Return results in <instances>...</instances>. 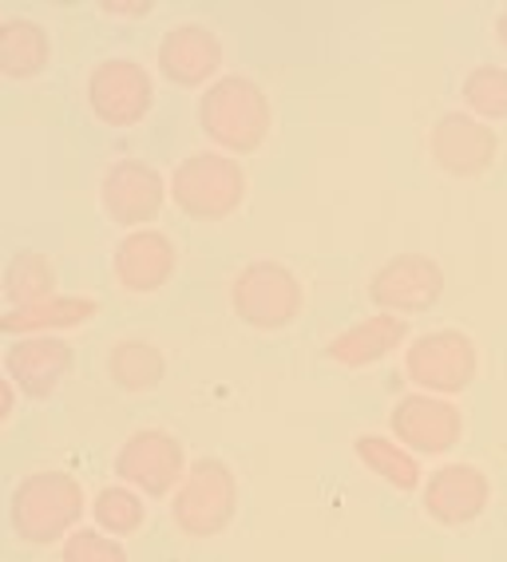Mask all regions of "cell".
<instances>
[{
	"label": "cell",
	"instance_id": "cell-14",
	"mask_svg": "<svg viewBox=\"0 0 507 562\" xmlns=\"http://www.w3.org/2000/svg\"><path fill=\"white\" fill-rule=\"evenodd\" d=\"M492 503V480L476 463H440L420 487V507L437 527H472Z\"/></svg>",
	"mask_w": 507,
	"mask_h": 562
},
{
	"label": "cell",
	"instance_id": "cell-23",
	"mask_svg": "<svg viewBox=\"0 0 507 562\" xmlns=\"http://www.w3.org/2000/svg\"><path fill=\"white\" fill-rule=\"evenodd\" d=\"M92 522L115 539H132L147 522V499L127 483H108L92 499Z\"/></svg>",
	"mask_w": 507,
	"mask_h": 562
},
{
	"label": "cell",
	"instance_id": "cell-4",
	"mask_svg": "<svg viewBox=\"0 0 507 562\" xmlns=\"http://www.w3.org/2000/svg\"><path fill=\"white\" fill-rule=\"evenodd\" d=\"M246 167L223 151H194L171 171V202L194 222H226L243 211Z\"/></svg>",
	"mask_w": 507,
	"mask_h": 562
},
{
	"label": "cell",
	"instance_id": "cell-5",
	"mask_svg": "<svg viewBox=\"0 0 507 562\" xmlns=\"http://www.w3.org/2000/svg\"><path fill=\"white\" fill-rule=\"evenodd\" d=\"M238 515V475L218 456L191 460V472L171 495V519L187 539H214Z\"/></svg>",
	"mask_w": 507,
	"mask_h": 562
},
{
	"label": "cell",
	"instance_id": "cell-13",
	"mask_svg": "<svg viewBox=\"0 0 507 562\" xmlns=\"http://www.w3.org/2000/svg\"><path fill=\"white\" fill-rule=\"evenodd\" d=\"M223 36L199 21L171 24V29L159 36V52H155V64H159V76L174 88H211L214 80H223Z\"/></svg>",
	"mask_w": 507,
	"mask_h": 562
},
{
	"label": "cell",
	"instance_id": "cell-16",
	"mask_svg": "<svg viewBox=\"0 0 507 562\" xmlns=\"http://www.w3.org/2000/svg\"><path fill=\"white\" fill-rule=\"evenodd\" d=\"M174 270H179V250L162 231L147 226V231L123 234V241L112 254V273L127 293H159L162 285H171Z\"/></svg>",
	"mask_w": 507,
	"mask_h": 562
},
{
	"label": "cell",
	"instance_id": "cell-18",
	"mask_svg": "<svg viewBox=\"0 0 507 562\" xmlns=\"http://www.w3.org/2000/svg\"><path fill=\"white\" fill-rule=\"evenodd\" d=\"M92 317H100V302L83 293H56L52 302L32 305V310H9L0 317V333L21 341V337H56V333L80 329Z\"/></svg>",
	"mask_w": 507,
	"mask_h": 562
},
{
	"label": "cell",
	"instance_id": "cell-20",
	"mask_svg": "<svg viewBox=\"0 0 507 562\" xmlns=\"http://www.w3.org/2000/svg\"><path fill=\"white\" fill-rule=\"evenodd\" d=\"M52 60V36L41 21L4 16L0 21V76L12 83L36 80Z\"/></svg>",
	"mask_w": 507,
	"mask_h": 562
},
{
	"label": "cell",
	"instance_id": "cell-24",
	"mask_svg": "<svg viewBox=\"0 0 507 562\" xmlns=\"http://www.w3.org/2000/svg\"><path fill=\"white\" fill-rule=\"evenodd\" d=\"M460 95H464V108L476 120H507V68H499V64L472 68L460 83Z\"/></svg>",
	"mask_w": 507,
	"mask_h": 562
},
{
	"label": "cell",
	"instance_id": "cell-25",
	"mask_svg": "<svg viewBox=\"0 0 507 562\" xmlns=\"http://www.w3.org/2000/svg\"><path fill=\"white\" fill-rule=\"evenodd\" d=\"M60 562H127V547L100 527H80L60 542Z\"/></svg>",
	"mask_w": 507,
	"mask_h": 562
},
{
	"label": "cell",
	"instance_id": "cell-21",
	"mask_svg": "<svg viewBox=\"0 0 507 562\" xmlns=\"http://www.w3.org/2000/svg\"><path fill=\"white\" fill-rule=\"evenodd\" d=\"M108 376L123 392H151L167 381V357L143 337H123L108 349Z\"/></svg>",
	"mask_w": 507,
	"mask_h": 562
},
{
	"label": "cell",
	"instance_id": "cell-11",
	"mask_svg": "<svg viewBox=\"0 0 507 562\" xmlns=\"http://www.w3.org/2000/svg\"><path fill=\"white\" fill-rule=\"evenodd\" d=\"M388 436H396L408 452L440 460L464 440V412L448 396L405 392L388 412Z\"/></svg>",
	"mask_w": 507,
	"mask_h": 562
},
{
	"label": "cell",
	"instance_id": "cell-26",
	"mask_svg": "<svg viewBox=\"0 0 507 562\" xmlns=\"http://www.w3.org/2000/svg\"><path fill=\"white\" fill-rule=\"evenodd\" d=\"M103 16H120V21H147L155 12L151 0H100Z\"/></svg>",
	"mask_w": 507,
	"mask_h": 562
},
{
	"label": "cell",
	"instance_id": "cell-28",
	"mask_svg": "<svg viewBox=\"0 0 507 562\" xmlns=\"http://www.w3.org/2000/svg\"><path fill=\"white\" fill-rule=\"evenodd\" d=\"M496 41H499V44H504V48H507V9H504V12H499V16H496Z\"/></svg>",
	"mask_w": 507,
	"mask_h": 562
},
{
	"label": "cell",
	"instance_id": "cell-17",
	"mask_svg": "<svg viewBox=\"0 0 507 562\" xmlns=\"http://www.w3.org/2000/svg\"><path fill=\"white\" fill-rule=\"evenodd\" d=\"M408 341V322L393 317V313H369L361 322H353L349 329H341L337 337H329L325 357L341 369H369V364L385 361L388 352H396Z\"/></svg>",
	"mask_w": 507,
	"mask_h": 562
},
{
	"label": "cell",
	"instance_id": "cell-7",
	"mask_svg": "<svg viewBox=\"0 0 507 562\" xmlns=\"http://www.w3.org/2000/svg\"><path fill=\"white\" fill-rule=\"evenodd\" d=\"M115 480L135 487L143 499H171L191 472L183 440L167 428H139L115 452Z\"/></svg>",
	"mask_w": 507,
	"mask_h": 562
},
{
	"label": "cell",
	"instance_id": "cell-27",
	"mask_svg": "<svg viewBox=\"0 0 507 562\" xmlns=\"http://www.w3.org/2000/svg\"><path fill=\"white\" fill-rule=\"evenodd\" d=\"M16 384L9 381V376H4V381H0V424H9L12 420V408H16Z\"/></svg>",
	"mask_w": 507,
	"mask_h": 562
},
{
	"label": "cell",
	"instance_id": "cell-22",
	"mask_svg": "<svg viewBox=\"0 0 507 562\" xmlns=\"http://www.w3.org/2000/svg\"><path fill=\"white\" fill-rule=\"evenodd\" d=\"M4 302L9 310H32V305L52 302L56 297V261L41 250H21L12 254V261L4 266Z\"/></svg>",
	"mask_w": 507,
	"mask_h": 562
},
{
	"label": "cell",
	"instance_id": "cell-3",
	"mask_svg": "<svg viewBox=\"0 0 507 562\" xmlns=\"http://www.w3.org/2000/svg\"><path fill=\"white\" fill-rule=\"evenodd\" d=\"M230 310L254 333L290 329L305 310L302 278L274 258L246 261L230 281Z\"/></svg>",
	"mask_w": 507,
	"mask_h": 562
},
{
	"label": "cell",
	"instance_id": "cell-8",
	"mask_svg": "<svg viewBox=\"0 0 507 562\" xmlns=\"http://www.w3.org/2000/svg\"><path fill=\"white\" fill-rule=\"evenodd\" d=\"M444 297V266L428 254H393L369 278V305L393 317H416L437 310Z\"/></svg>",
	"mask_w": 507,
	"mask_h": 562
},
{
	"label": "cell",
	"instance_id": "cell-19",
	"mask_svg": "<svg viewBox=\"0 0 507 562\" xmlns=\"http://www.w3.org/2000/svg\"><path fill=\"white\" fill-rule=\"evenodd\" d=\"M353 456L369 475H376L385 487H393V492H401V495L420 492L428 480L420 456L408 452L405 443L388 432H361L353 440Z\"/></svg>",
	"mask_w": 507,
	"mask_h": 562
},
{
	"label": "cell",
	"instance_id": "cell-12",
	"mask_svg": "<svg viewBox=\"0 0 507 562\" xmlns=\"http://www.w3.org/2000/svg\"><path fill=\"white\" fill-rule=\"evenodd\" d=\"M428 155L448 179H480L499 155V135L472 111H444L428 131Z\"/></svg>",
	"mask_w": 507,
	"mask_h": 562
},
{
	"label": "cell",
	"instance_id": "cell-15",
	"mask_svg": "<svg viewBox=\"0 0 507 562\" xmlns=\"http://www.w3.org/2000/svg\"><path fill=\"white\" fill-rule=\"evenodd\" d=\"M76 369V349L64 337H21L4 349V376L29 401H52Z\"/></svg>",
	"mask_w": 507,
	"mask_h": 562
},
{
	"label": "cell",
	"instance_id": "cell-10",
	"mask_svg": "<svg viewBox=\"0 0 507 562\" xmlns=\"http://www.w3.org/2000/svg\"><path fill=\"white\" fill-rule=\"evenodd\" d=\"M171 199V179H162L159 167L143 159H120L103 171L100 206L123 231H147L159 218L162 202Z\"/></svg>",
	"mask_w": 507,
	"mask_h": 562
},
{
	"label": "cell",
	"instance_id": "cell-2",
	"mask_svg": "<svg viewBox=\"0 0 507 562\" xmlns=\"http://www.w3.org/2000/svg\"><path fill=\"white\" fill-rule=\"evenodd\" d=\"M199 127L223 155L262 151L266 135L274 127V108L262 83L250 76H223L199 95Z\"/></svg>",
	"mask_w": 507,
	"mask_h": 562
},
{
	"label": "cell",
	"instance_id": "cell-6",
	"mask_svg": "<svg viewBox=\"0 0 507 562\" xmlns=\"http://www.w3.org/2000/svg\"><path fill=\"white\" fill-rule=\"evenodd\" d=\"M405 376L413 392L452 401L480 381V349L464 329H428L405 345Z\"/></svg>",
	"mask_w": 507,
	"mask_h": 562
},
{
	"label": "cell",
	"instance_id": "cell-9",
	"mask_svg": "<svg viewBox=\"0 0 507 562\" xmlns=\"http://www.w3.org/2000/svg\"><path fill=\"white\" fill-rule=\"evenodd\" d=\"M88 108L103 127H139L155 108V76L139 60L108 56L88 71Z\"/></svg>",
	"mask_w": 507,
	"mask_h": 562
},
{
	"label": "cell",
	"instance_id": "cell-1",
	"mask_svg": "<svg viewBox=\"0 0 507 562\" xmlns=\"http://www.w3.org/2000/svg\"><path fill=\"white\" fill-rule=\"evenodd\" d=\"M92 503L83 495L80 480L60 468L29 472L9 495V527L29 547H56L71 531H80Z\"/></svg>",
	"mask_w": 507,
	"mask_h": 562
}]
</instances>
